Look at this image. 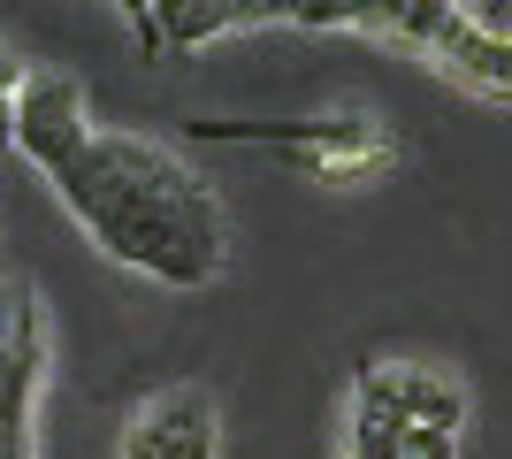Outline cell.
<instances>
[{
  "mask_svg": "<svg viewBox=\"0 0 512 459\" xmlns=\"http://www.w3.org/2000/svg\"><path fill=\"white\" fill-rule=\"evenodd\" d=\"M222 452V414L199 383L153 391L138 414L123 421V452L115 459H214Z\"/></svg>",
  "mask_w": 512,
  "mask_h": 459,
  "instance_id": "52a82bcc",
  "label": "cell"
},
{
  "mask_svg": "<svg viewBox=\"0 0 512 459\" xmlns=\"http://www.w3.org/2000/svg\"><path fill=\"white\" fill-rule=\"evenodd\" d=\"M23 85H31V62L0 46V153H16V100H23Z\"/></svg>",
  "mask_w": 512,
  "mask_h": 459,
  "instance_id": "9c48e42d",
  "label": "cell"
},
{
  "mask_svg": "<svg viewBox=\"0 0 512 459\" xmlns=\"http://www.w3.org/2000/svg\"><path fill=\"white\" fill-rule=\"evenodd\" d=\"M390 39L421 46V62H436V77L451 85L512 100V31L482 8H390Z\"/></svg>",
  "mask_w": 512,
  "mask_h": 459,
  "instance_id": "277c9868",
  "label": "cell"
},
{
  "mask_svg": "<svg viewBox=\"0 0 512 459\" xmlns=\"http://www.w3.org/2000/svg\"><path fill=\"white\" fill-rule=\"evenodd\" d=\"M467 452V391L428 360L367 352L352 368L344 459H459Z\"/></svg>",
  "mask_w": 512,
  "mask_h": 459,
  "instance_id": "7a4b0ae2",
  "label": "cell"
},
{
  "mask_svg": "<svg viewBox=\"0 0 512 459\" xmlns=\"http://www.w3.org/2000/svg\"><path fill=\"white\" fill-rule=\"evenodd\" d=\"M260 23H283V8H130V31L146 46V62H184L192 46L260 31Z\"/></svg>",
  "mask_w": 512,
  "mask_h": 459,
  "instance_id": "ba28073f",
  "label": "cell"
},
{
  "mask_svg": "<svg viewBox=\"0 0 512 459\" xmlns=\"http://www.w3.org/2000/svg\"><path fill=\"white\" fill-rule=\"evenodd\" d=\"M39 383H46V306L23 284H0V459H39L31 452Z\"/></svg>",
  "mask_w": 512,
  "mask_h": 459,
  "instance_id": "5b68a950",
  "label": "cell"
},
{
  "mask_svg": "<svg viewBox=\"0 0 512 459\" xmlns=\"http://www.w3.org/2000/svg\"><path fill=\"white\" fill-rule=\"evenodd\" d=\"M85 138H92L85 85H77L69 69H39V62H31V85H23V100H16V153L39 176H54Z\"/></svg>",
  "mask_w": 512,
  "mask_h": 459,
  "instance_id": "8992f818",
  "label": "cell"
},
{
  "mask_svg": "<svg viewBox=\"0 0 512 459\" xmlns=\"http://www.w3.org/2000/svg\"><path fill=\"white\" fill-rule=\"evenodd\" d=\"M46 184L107 261L138 268L169 291H207L222 276V253H230L222 199L169 138L92 131Z\"/></svg>",
  "mask_w": 512,
  "mask_h": 459,
  "instance_id": "6da1fadb",
  "label": "cell"
},
{
  "mask_svg": "<svg viewBox=\"0 0 512 459\" xmlns=\"http://www.w3.org/2000/svg\"><path fill=\"white\" fill-rule=\"evenodd\" d=\"M184 131L214 138V146H276L314 184H360V176L398 161V138L375 115H314V123H214V115H192Z\"/></svg>",
  "mask_w": 512,
  "mask_h": 459,
  "instance_id": "3957f363",
  "label": "cell"
}]
</instances>
